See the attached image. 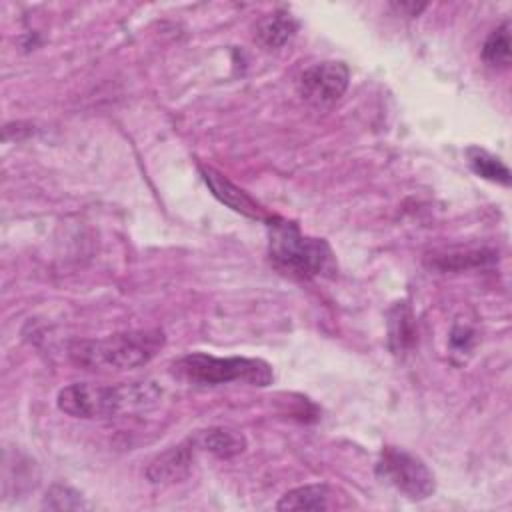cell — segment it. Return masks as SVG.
I'll use <instances>...</instances> for the list:
<instances>
[{
    "label": "cell",
    "mask_w": 512,
    "mask_h": 512,
    "mask_svg": "<svg viewBox=\"0 0 512 512\" xmlns=\"http://www.w3.org/2000/svg\"><path fill=\"white\" fill-rule=\"evenodd\" d=\"M158 398L160 390L152 382H128L114 386L76 382L58 392L56 404L72 418L106 420L152 408Z\"/></svg>",
    "instance_id": "obj_1"
},
{
    "label": "cell",
    "mask_w": 512,
    "mask_h": 512,
    "mask_svg": "<svg viewBox=\"0 0 512 512\" xmlns=\"http://www.w3.org/2000/svg\"><path fill=\"white\" fill-rule=\"evenodd\" d=\"M162 330H130L70 344V360L86 370H132L148 364L164 346Z\"/></svg>",
    "instance_id": "obj_2"
},
{
    "label": "cell",
    "mask_w": 512,
    "mask_h": 512,
    "mask_svg": "<svg viewBox=\"0 0 512 512\" xmlns=\"http://www.w3.org/2000/svg\"><path fill=\"white\" fill-rule=\"evenodd\" d=\"M268 254L272 264L288 276L310 280L336 272V260L324 238L302 234L298 224L284 218H268Z\"/></svg>",
    "instance_id": "obj_3"
},
{
    "label": "cell",
    "mask_w": 512,
    "mask_h": 512,
    "mask_svg": "<svg viewBox=\"0 0 512 512\" xmlns=\"http://www.w3.org/2000/svg\"><path fill=\"white\" fill-rule=\"evenodd\" d=\"M172 370L178 378L198 386H214L226 382H248L254 386H268L274 378L272 366L260 358H220L204 352H194L178 358L172 364Z\"/></svg>",
    "instance_id": "obj_4"
},
{
    "label": "cell",
    "mask_w": 512,
    "mask_h": 512,
    "mask_svg": "<svg viewBox=\"0 0 512 512\" xmlns=\"http://www.w3.org/2000/svg\"><path fill=\"white\" fill-rule=\"evenodd\" d=\"M376 474L412 500H424L436 490L434 474L426 466V462L398 446L382 448L376 464Z\"/></svg>",
    "instance_id": "obj_5"
},
{
    "label": "cell",
    "mask_w": 512,
    "mask_h": 512,
    "mask_svg": "<svg viewBox=\"0 0 512 512\" xmlns=\"http://www.w3.org/2000/svg\"><path fill=\"white\" fill-rule=\"evenodd\" d=\"M348 82H350L348 66L344 62L326 60L306 68L300 74L298 92L308 104L316 108H328L344 96Z\"/></svg>",
    "instance_id": "obj_6"
},
{
    "label": "cell",
    "mask_w": 512,
    "mask_h": 512,
    "mask_svg": "<svg viewBox=\"0 0 512 512\" xmlns=\"http://www.w3.org/2000/svg\"><path fill=\"white\" fill-rule=\"evenodd\" d=\"M200 174H202V180L206 182V186L212 190V194L222 204H226L234 212L248 216L252 220H268L264 208L258 202H254L242 188L232 184L226 176H222L220 172H216L210 166H200Z\"/></svg>",
    "instance_id": "obj_7"
},
{
    "label": "cell",
    "mask_w": 512,
    "mask_h": 512,
    "mask_svg": "<svg viewBox=\"0 0 512 512\" xmlns=\"http://www.w3.org/2000/svg\"><path fill=\"white\" fill-rule=\"evenodd\" d=\"M194 444L190 438L178 446H172L158 454L146 468V478L152 484H172L188 476L194 460Z\"/></svg>",
    "instance_id": "obj_8"
},
{
    "label": "cell",
    "mask_w": 512,
    "mask_h": 512,
    "mask_svg": "<svg viewBox=\"0 0 512 512\" xmlns=\"http://www.w3.org/2000/svg\"><path fill=\"white\" fill-rule=\"evenodd\" d=\"M190 442L194 448H200L204 452H210L218 458H232L244 452L246 448V438L230 428L222 426H212L206 430H198L196 434L190 436Z\"/></svg>",
    "instance_id": "obj_9"
},
{
    "label": "cell",
    "mask_w": 512,
    "mask_h": 512,
    "mask_svg": "<svg viewBox=\"0 0 512 512\" xmlns=\"http://www.w3.org/2000/svg\"><path fill=\"white\" fill-rule=\"evenodd\" d=\"M296 30H298V22L294 20V16L278 10L264 16L256 24L254 38L262 48L276 50V48H282L296 34Z\"/></svg>",
    "instance_id": "obj_10"
},
{
    "label": "cell",
    "mask_w": 512,
    "mask_h": 512,
    "mask_svg": "<svg viewBox=\"0 0 512 512\" xmlns=\"http://www.w3.org/2000/svg\"><path fill=\"white\" fill-rule=\"evenodd\" d=\"M330 488L326 484H304L294 490H288L280 502L278 510H328L330 504Z\"/></svg>",
    "instance_id": "obj_11"
},
{
    "label": "cell",
    "mask_w": 512,
    "mask_h": 512,
    "mask_svg": "<svg viewBox=\"0 0 512 512\" xmlns=\"http://www.w3.org/2000/svg\"><path fill=\"white\" fill-rule=\"evenodd\" d=\"M466 162L470 166V170L490 182L502 184V186H510V168L494 154H490L488 150L480 148V146H470L466 148Z\"/></svg>",
    "instance_id": "obj_12"
},
{
    "label": "cell",
    "mask_w": 512,
    "mask_h": 512,
    "mask_svg": "<svg viewBox=\"0 0 512 512\" xmlns=\"http://www.w3.org/2000/svg\"><path fill=\"white\" fill-rule=\"evenodd\" d=\"M482 58L488 66L504 70L510 66V22L504 20L490 32L482 46Z\"/></svg>",
    "instance_id": "obj_13"
},
{
    "label": "cell",
    "mask_w": 512,
    "mask_h": 512,
    "mask_svg": "<svg viewBox=\"0 0 512 512\" xmlns=\"http://www.w3.org/2000/svg\"><path fill=\"white\" fill-rule=\"evenodd\" d=\"M496 262V252L494 250H468V252H458V254H444L436 256L432 260V266L438 270H468V268H478Z\"/></svg>",
    "instance_id": "obj_14"
},
{
    "label": "cell",
    "mask_w": 512,
    "mask_h": 512,
    "mask_svg": "<svg viewBox=\"0 0 512 512\" xmlns=\"http://www.w3.org/2000/svg\"><path fill=\"white\" fill-rule=\"evenodd\" d=\"M390 342L392 350H406L414 342V326L412 312L408 306L398 304L390 314Z\"/></svg>",
    "instance_id": "obj_15"
},
{
    "label": "cell",
    "mask_w": 512,
    "mask_h": 512,
    "mask_svg": "<svg viewBox=\"0 0 512 512\" xmlns=\"http://www.w3.org/2000/svg\"><path fill=\"white\" fill-rule=\"evenodd\" d=\"M44 506L48 508H54V510H78V508H84V500L80 498V494L68 486H52L46 494V500H44Z\"/></svg>",
    "instance_id": "obj_16"
},
{
    "label": "cell",
    "mask_w": 512,
    "mask_h": 512,
    "mask_svg": "<svg viewBox=\"0 0 512 512\" xmlns=\"http://www.w3.org/2000/svg\"><path fill=\"white\" fill-rule=\"evenodd\" d=\"M472 344H474V332L468 326H454V330L450 334V346H452L454 354L470 352Z\"/></svg>",
    "instance_id": "obj_17"
}]
</instances>
